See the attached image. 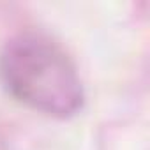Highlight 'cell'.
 <instances>
[{
    "label": "cell",
    "instance_id": "obj_1",
    "mask_svg": "<svg viewBox=\"0 0 150 150\" xmlns=\"http://www.w3.org/2000/svg\"><path fill=\"white\" fill-rule=\"evenodd\" d=\"M0 80L14 99L53 117L78 113L85 99L69 55L39 32H21L4 44Z\"/></svg>",
    "mask_w": 150,
    "mask_h": 150
}]
</instances>
